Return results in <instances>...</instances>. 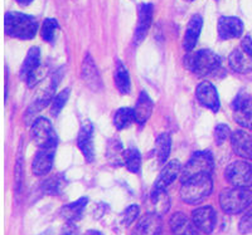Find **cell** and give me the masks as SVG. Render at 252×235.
Instances as JSON below:
<instances>
[{
  "label": "cell",
  "mask_w": 252,
  "mask_h": 235,
  "mask_svg": "<svg viewBox=\"0 0 252 235\" xmlns=\"http://www.w3.org/2000/svg\"><path fill=\"white\" fill-rule=\"evenodd\" d=\"M37 30V20L32 15L18 12H9L4 17V32L9 37L29 40L35 37Z\"/></svg>",
  "instance_id": "6da1fadb"
},
{
  "label": "cell",
  "mask_w": 252,
  "mask_h": 235,
  "mask_svg": "<svg viewBox=\"0 0 252 235\" xmlns=\"http://www.w3.org/2000/svg\"><path fill=\"white\" fill-rule=\"evenodd\" d=\"M184 64L198 77H208L216 75L220 68V58L209 49H201L187 55Z\"/></svg>",
  "instance_id": "7a4b0ae2"
},
{
  "label": "cell",
  "mask_w": 252,
  "mask_h": 235,
  "mask_svg": "<svg viewBox=\"0 0 252 235\" xmlns=\"http://www.w3.org/2000/svg\"><path fill=\"white\" fill-rule=\"evenodd\" d=\"M220 205L226 214H240L252 207V191L244 187H231L220 192Z\"/></svg>",
  "instance_id": "3957f363"
},
{
  "label": "cell",
  "mask_w": 252,
  "mask_h": 235,
  "mask_svg": "<svg viewBox=\"0 0 252 235\" xmlns=\"http://www.w3.org/2000/svg\"><path fill=\"white\" fill-rule=\"evenodd\" d=\"M213 181L211 176H199L183 181L181 187V199L186 204L195 205L211 195Z\"/></svg>",
  "instance_id": "277c9868"
},
{
  "label": "cell",
  "mask_w": 252,
  "mask_h": 235,
  "mask_svg": "<svg viewBox=\"0 0 252 235\" xmlns=\"http://www.w3.org/2000/svg\"><path fill=\"white\" fill-rule=\"evenodd\" d=\"M213 166H215V162H213V157L209 152H197L182 170V183L189 180V179L199 178V176H211L213 172Z\"/></svg>",
  "instance_id": "5b68a950"
},
{
  "label": "cell",
  "mask_w": 252,
  "mask_h": 235,
  "mask_svg": "<svg viewBox=\"0 0 252 235\" xmlns=\"http://www.w3.org/2000/svg\"><path fill=\"white\" fill-rule=\"evenodd\" d=\"M224 178L233 187L250 189L252 186V163L249 161H235L224 171Z\"/></svg>",
  "instance_id": "8992f818"
},
{
  "label": "cell",
  "mask_w": 252,
  "mask_h": 235,
  "mask_svg": "<svg viewBox=\"0 0 252 235\" xmlns=\"http://www.w3.org/2000/svg\"><path fill=\"white\" fill-rule=\"evenodd\" d=\"M20 77L26 79L29 87H34L43 77L40 69V51L38 47H32L29 49L20 69Z\"/></svg>",
  "instance_id": "52a82bcc"
},
{
  "label": "cell",
  "mask_w": 252,
  "mask_h": 235,
  "mask_svg": "<svg viewBox=\"0 0 252 235\" xmlns=\"http://www.w3.org/2000/svg\"><path fill=\"white\" fill-rule=\"evenodd\" d=\"M31 135L34 144L38 147L49 146L57 144V135H56L51 121L46 117H39L33 122L31 130Z\"/></svg>",
  "instance_id": "ba28073f"
},
{
  "label": "cell",
  "mask_w": 252,
  "mask_h": 235,
  "mask_svg": "<svg viewBox=\"0 0 252 235\" xmlns=\"http://www.w3.org/2000/svg\"><path fill=\"white\" fill-rule=\"evenodd\" d=\"M233 117L240 126L252 130V97L249 95H240L232 104Z\"/></svg>",
  "instance_id": "9c48e42d"
},
{
  "label": "cell",
  "mask_w": 252,
  "mask_h": 235,
  "mask_svg": "<svg viewBox=\"0 0 252 235\" xmlns=\"http://www.w3.org/2000/svg\"><path fill=\"white\" fill-rule=\"evenodd\" d=\"M56 147H57V144L39 147L32 163V170L34 175L44 176L51 171L53 166V160H55Z\"/></svg>",
  "instance_id": "30bf717a"
},
{
  "label": "cell",
  "mask_w": 252,
  "mask_h": 235,
  "mask_svg": "<svg viewBox=\"0 0 252 235\" xmlns=\"http://www.w3.org/2000/svg\"><path fill=\"white\" fill-rule=\"evenodd\" d=\"M192 220L199 233L211 234L217 223V214L212 207H202L192 211Z\"/></svg>",
  "instance_id": "8fae6325"
},
{
  "label": "cell",
  "mask_w": 252,
  "mask_h": 235,
  "mask_svg": "<svg viewBox=\"0 0 252 235\" xmlns=\"http://www.w3.org/2000/svg\"><path fill=\"white\" fill-rule=\"evenodd\" d=\"M195 97L198 102L207 109H211L212 112L220 111V97L216 87L211 82H201L195 88Z\"/></svg>",
  "instance_id": "7c38bea8"
},
{
  "label": "cell",
  "mask_w": 252,
  "mask_h": 235,
  "mask_svg": "<svg viewBox=\"0 0 252 235\" xmlns=\"http://www.w3.org/2000/svg\"><path fill=\"white\" fill-rule=\"evenodd\" d=\"M218 37L222 40L235 39L244 34V23L237 17H220L217 24Z\"/></svg>",
  "instance_id": "4fadbf2b"
},
{
  "label": "cell",
  "mask_w": 252,
  "mask_h": 235,
  "mask_svg": "<svg viewBox=\"0 0 252 235\" xmlns=\"http://www.w3.org/2000/svg\"><path fill=\"white\" fill-rule=\"evenodd\" d=\"M182 170H183V166H182L179 161H169V162L164 166V169L161 170L160 174H159V178L155 181L152 192L166 191V187L169 186V185H172L175 181V179L181 175Z\"/></svg>",
  "instance_id": "5bb4252c"
},
{
  "label": "cell",
  "mask_w": 252,
  "mask_h": 235,
  "mask_svg": "<svg viewBox=\"0 0 252 235\" xmlns=\"http://www.w3.org/2000/svg\"><path fill=\"white\" fill-rule=\"evenodd\" d=\"M153 14H154V6L150 3H144L139 5L138 9V24L135 29L134 42L135 44H139L143 42L144 38L148 34L150 26L153 22Z\"/></svg>",
  "instance_id": "9a60e30c"
},
{
  "label": "cell",
  "mask_w": 252,
  "mask_h": 235,
  "mask_svg": "<svg viewBox=\"0 0 252 235\" xmlns=\"http://www.w3.org/2000/svg\"><path fill=\"white\" fill-rule=\"evenodd\" d=\"M78 149L82 152L83 157L87 162L94 160V126L90 121H86L81 126L77 137Z\"/></svg>",
  "instance_id": "2e32d148"
},
{
  "label": "cell",
  "mask_w": 252,
  "mask_h": 235,
  "mask_svg": "<svg viewBox=\"0 0 252 235\" xmlns=\"http://www.w3.org/2000/svg\"><path fill=\"white\" fill-rule=\"evenodd\" d=\"M161 218L157 212H149L144 215L135 225L131 235H160Z\"/></svg>",
  "instance_id": "e0dca14e"
},
{
  "label": "cell",
  "mask_w": 252,
  "mask_h": 235,
  "mask_svg": "<svg viewBox=\"0 0 252 235\" xmlns=\"http://www.w3.org/2000/svg\"><path fill=\"white\" fill-rule=\"evenodd\" d=\"M231 145L236 155L252 161V136L246 131L237 130L231 135Z\"/></svg>",
  "instance_id": "ac0fdd59"
},
{
  "label": "cell",
  "mask_w": 252,
  "mask_h": 235,
  "mask_svg": "<svg viewBox=\"0 0 252 235\" xmlns=\"http://www.w3.org/2000/svg\"><path fill=\"white\" fill-rule=\"evenodd\" d=\"M202 26H203V18L199 14H195L190 18L187 26L186 33H184L183 47L186 51L190 52L195 48L198 42V38L201 35Z\"/></svg>",
  "instance_id": "d6986e66"
},
{
  "label": "cell",
  "mask_w": 252,
  "mask_h": 235,
  "mask_svg": "<svg viewBox=\"0 0 252 235\" xmlns=\"http://www.w3.org/2000/svg\"><path fill=\"white\" fill-rule=\"evenodd\" d=\"M170 230L174 235H198L192 219H189L183 212H175L169 219Z\"/></svg>",
  "instance_id": "ffe728a7"
},
{
  "label": "cell",
  "mask_w": 252,
  "mask_h": 235,
  "mask_svg": "<svg viewBox=\"0 0 252 235\" xmlns=\"http://www.w3.org/2000/svg\"><path fill=\"white\" fill-rule=\"evenodd\" d=\"M82 79L94 91H98L102 87L100 73H98L97 68H96V64H94V59H92V57L90 54H87L86 58L83 59Z\"/></svg>",
  "instance_id": "44dd1931"
},
{
  "label": "cell",
  "mask_w": 252,
  "mask_h": 235,
  "mask_svg": "<svg viewBox=\"0 0 252 235\" xmlns=\"http://www.w3.org/2000/svg\"><path fill=\"white\" fill-rule=\"evenodd\" d=\"M228 63L231 69L236 73H246L252 72V58L247 53L241 49H235L228 58Z\"/></svg>",
  "instance_id": "7402d4cb"
},
{
  "label": "cell",
  "mask_w": 252,
  "mask_h": 235,
  "mask_svg": "<svg viewBox=\"0 0 252 235\" xmlns=\"http://www.w3.org/2000/svg\"><path fill=\"white\" fill-rule=\"evenodd\" d=\"M153 107H154V104H153V101L149 97V95L145 91L141 92L134 108L135 122L138 125L145 124L146 121L149 120L150 116H152Z\"/></svg>",
  "instance_id": "603a6c76"
},
{
  "label": "cell",
  "mask_w": 252,
  "mask_h": 235,
  "mask_svg": "<svg viewBox=\"0 0 252 235\" xmlns=\"http://www.w3.org/2000/svg\"><path fill=\"white\" fill-rule=\"evenodd\" d=\"M87 201H89V199H87L86 196H83V198L78 199L75 203L68 204V205L62 208V210H61V215L66 219L67 221H73V223H76V221L80 220L81 216H82L83 210H85V208H86L87 205Z\"/></svg>",
  "instance_id": "cb8c5ba5"
},
{
  "label": "cell",
  "mask_w": 252,
  "mask_h": 235,
  "mask_svg": "<svg viewBox=\"0 0 252 235\" xmlns=\"http://www.w3.org/2000/svg\"><path fill=\"white\" fill-rule=\"evenodd\" d=\"M115 84L118 87L119 92L123 95H127L131 88V83H130V76L127 72L125 64L120 60H118L116 63V68H115Z\"/></svg>",
  "instance_id": "d4e9b609"
},
{
  "label": "cell",
  "mask_w": 252,
  "mask_h": 235,
  "mask_svg": "<svg viewBox=\"0 0 252 235\" xmlns=\"http://www.w3.org/2000/svg\"><path fill=\"white\" fill-rule=\"evenodd\" d=\"M172 147V137L169 133H161L155 141V155L160 163H165L170 154Z\"/></svg>",
  "instance_id": "484cf974"
},
{
  "label": "cell",
  "mask_w": 252,
  "mask_h": 235,
  "mask_svg": "<svg viewBox=\"0 0 252 235\" xmlns=\"http://www.w3.org/2000/svg\"><path fill=\"white\" fill-rule=\"evenodd\" d=\"M135 121L134 108L129 107H121L114 115V125L118 130L127 129Z\"/></svg>",
  "instance_id": "4316f807"
},
{
  "label": "cell",
  "mask_w": 252,
  "mask_h": 235,
  "mask_svg": "<svg viewBox=\"0 0 252 235\" xmlns=\"http://www.w3.org/2000/svg\"><path fill=\"white\" fill-rule=\"evenodd\" d=\"M124 166L134 174H139L141 169V155L138 149L131 147L124 152Z\"/></svg>",
  "instance_id": "83f0119b"
},
{
  "label": "cell",
  "mask_w": 252,
  "mask_h": 235,
  "mask_svg": "<svg viewBox=\"0 0 252 235\" xmlns=\"http://www.w3.org/2000/svg\"><path fill=\"white\" fill-rule=\"evenodd\" d=\"M124 152H125V149L123 147L120 141L116 138L110 140L109 146H107V157L112 165L115 166L124 165Z\"/></svg>",
  "instance_id": "f1b7e54d"
},
{
  "label": "cell",
  "mask_w": 252,
  "mask_h": 235,
  "mask_svg": "<svg viewBox=\"0 0 252 235\" xmlns=\"http://www.w3.org/2000/svg\"><path fill=\"white\" fill-rule=\"evenodd\" d=\"M152 201L154 204L155 210H157L155 212L159 215L165 214L169 210V198H168L166 191L152 192Z\"/></svg>",
  "instance_id": "f546056e"
},
{
  "label": "cell",
  "mask_w": 252,
  "mask_h": 235,
  "mask_svg": "<svg viewBox=\"0 0 252 235\" xmlns=\"http://www.w3.org/2000/svg\"><path fill=\"white\" fill-rule=\"evenodd\" d=\"M58 29V22L53 18H47L43 22V26H42V30H40V34H42V38L46 42H53L55 39L56 30Z\"/></svg>",
  "instance_id": "4dcf8cb0"
},
{
  "label": "cell",
  "mask_w": 252,
  "mask_h": 235,
  "mask_svg": "<svg viewBox=\"0 0 252 235\" xmlns=\"http://www.w3.org/2000/svg\"><path fill=\"white\" fill-rule=\"evenodd\" d=\"M69 92H71L69 91V88L63 89L62 92H60V93L53 98V101H52V106H51L52 116H55L56 117V116L60 115V112L62 111V108L64 107V104H66V102L68 101Z\"/></svg>",
  "instance_id": "1f68e13d"
},
{
  "label": "cell",
  "mask_w": 252,
  "mask_h": 235,
  "mask_svg": "<svg viewBox=\"0 0 252 235\" xmlns=\"http://www.w3.org/2000/svg\"><path fill=\"white\" fill-rule=\"evenodd\" d=\"M139 212H140V208L138 205H130V207H127L124 210L123 214H121V224H123L124 227H130L138 219Z\"/></svg>",
  "instance_id": "d6a6232c"
},
{
  "label": "cell",
  "mask_w": 252,
  "mask_h": 235,
  "mask_svg": "<svg viewBox=\"0 0 252 235\" xmlns=\"http://www.w3.org/2000/svg\"><path fill=\"white\" fill-rule=\"evenodd\" d=\"M238 230L241 234H252V207L249 208L241 218Z\"/></svg>",
  "instance_id": "836d02e7"
},
{
  "label": "cell",
  "mask_w": 252,
  "mask_h": 235,
  "mask_svg": "<svg viewBox=\"0 0 252 235\" xmlns=\"http://www.w3.org/2000/svg\"><path fill=\"white\" fill-rule=\"evenodd\" d=\"M231 136V130L227 125L220 124L216 126L215 130V140L217 145H222L223 142H226L227 138Z\"/></svg>",
  "instance_id": "e575fe53"
},
{
  "label": "cell",
  "mask_w": 252,
  "mask_h": 235,
  "mask_svg": "<svg viewBox=\"0 0 252 235\" xmlns=\"http://www.w3.org/2000/svg\"><path fill=\"white\" fill-rule=\"evenodd\" d=\"M61 189H62V183L60 180V176H56V178L53 176L44 183V190L49 194H57Z\"/></svg>",
  "instance_id": "d590c367"
},
{
  "label": "cell",
  "mask_w": 252,
  "mask_h": 235,
  "mask_svg": "<svg viewBox=\"0 0 252 235\" xmlns=\"http://www.w3.org/2000/svg\"><path fill=\"white\" fill-rule=\"evenodd\" d=\"M62 235H78V228L73 221H68V223L63 227Z\"/></svg>",
  "instance_id": "8d00e7d4"
},
{
  "label": "cell",
  "mask_w": 252,
  "mask_h": 235,
  "mask_svg": "<svg viewBox=\"0 0 252 235\" xmlns=\"http://www.w3.org/2000/svg\"><path fill=\"white\" fill-rule=\"evenodd\" d=\"M241 48H242V51L245 53H247L252 58V38L250 35H246L242 39V42H241Z\"/></svg>",
  "instance_id": "74e56055"
},
{
  "label": "cell",
  "mask_w": 252,
  "mask_h": 235,
  "mask_svg": "<svg viewBox=\"0 0 252 235\" xmlns=\"http://www.w3.org/2000/svg\"><path fill=\"white\" fill-rule=\"evenodd\" d=\"M33 0H17V3L22 6H27L32 3Z\"/></svg>",
  "instance_id": "f35d334b"
},
{
  "label": "cell",
  "mask_w": 252,
  "mask_h": 235,
  "mask_svg": "<svg viewBox=\"0 0 252 235\" xmlns=\"http://www.w3.org/2000/svg\"><path fill=\"white\" fill-rule=\"evenodd\" d=\"M86 235H102L100 232H97V230H89V232L86 233Z\"/></svg>",
  "instance_id": "ab89813d"
},
{
  "label": "cell",
  "mask_w": 252,
  "mask_h": 235,
  "mask_svg": "<svg viewBox=\"0 0 252 235\" xmlns=\"http://www.w3.org/2000/svg\"><path fill=\"white\" fill-rule=\"evenodd\" d=\"M186 1H194V0H186Z\"/></svg>",
  "instance_id": "60d3db41"
}]
</instances>
